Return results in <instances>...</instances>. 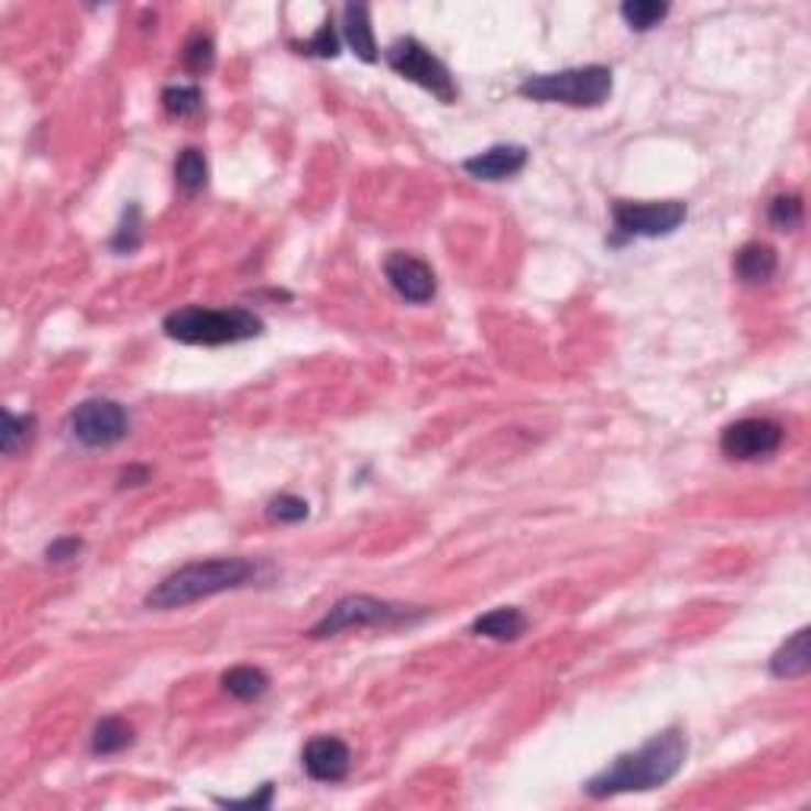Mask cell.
Wrapping results in <instances>:
<instances>
[{"label":"cell","mask_w":811,"mask_h":811,"mask_svg":"<svg viewBox=\"0 0 811 811\" xmlns=\"http://www.w3.org/2000/svg\"><path fill=\"white\" fill-rule=\"evenodd\" d=\"M688 758V738L679 726H669L656 733L650 742H644L637 752H628L615 758L605 770L587 780L590 799H612L622 792H650L659 786L672 783L679 777Z\"/></svg>","instance_id":"obj_1"},{"label":"cell","mask_w":811,"mask_h":811,"mask_svg":"<svg viewBox=\"0 0 811 811\" xmlns=\"http://www.w3.org/2000/svg\"><path fill=\"white\" fill-rule=\"evenodd\" d=\"M270 580V565L251 561V558H210V561H194L184 565L175 574L158 580L146 593V609H184L190 602L210 600L229 590H244L251 583Z\"/></svg>","instance_id":"obj_2"},{"label":"cell","mask_w":811,"mask_h":811,"mask_svg":"<svg viewBox=\"0 0 811 811\" xmlns=\"http://www.w3.org/2000/svg\"><path fill=\"white\" fill-rule=\"evenodd\" d=\"M165 337L184 346H232L263 333V320L248 308H200L187 305L162 320Z\"/></svg>","instance_id":"obj_3"},{"label":"cell","mask_w":811,"mask_h":811,"mask_svg":"<svg viewBox=\"0 0 811 811\" xmlns=\"http://www.w3.org/2000/svg\"><path fill=\"white\" fill-rule=\"evenodd\" d=\"M517 92L533 102H555L571 108H600L612 96V70L602 64L571 67L558 74H536L526 77Z\"/></svg>","instance_id":"obj_4"},{"label":"cell","mask_w":811,"mask_h":811,"mask_svg":"<svg viewBox=\"0 0 811 811\" xmlns=\"http://www.w3.org/2000/svg\"><path fill=\"white\" fill-rule=\"evenodd\" d=\"M421 618H425V609L355 593V596H342L340 602H333L324 612V618L308 631V637L324 640V637H337L342 631L352 628H399V625H413Z\"/></svg>","instance_id":"obj_5"},{"label":"cell","mask_w":811,"mask_h":811,"mask_svg":"<svg viewBox=\"0 0 811 811\" xmlns=\"http://www.w3.org/2000/svg\"><path fill=\"white\" fill-rule=\"evenodd\" d=\"M384 61H387V67H391L393 74H399L403 79L421 86L438 102H445V106L457 102V83L450 77V70L421 45L419 39H409V35L406 39H396L391 48L384 52Z\"/></svg>","instance_id":"obj_6"},{"label":"cell","mask_w":811,"mask_h":811,"mask_svg":"<svg viewBox=\"0 0 811 811\" xmlns=\"http://www.w3.org/2000/svg\"><path fill=\"white\" fill-rule=\"evenodd\" d=\"M131 431V416L114 399H86L67 416V435L89 450L121 445Z\"/></svg>","instance_id":"obj_7"},{"label":"cell","mask_w":811,"mask_h":811,"mask_svg":"<svg viewBox=\"0 0 811 811\" xmlns=\"http://www.w3.org/2000/svg\"><path fill=\"white\" fill-rule=\"evenodd\" d=\"M684 219H688V207L681 200H662V204L615 200L612 204V226H615L612 244H625L631 238L672 235Z\"/></svg>","instance_id":"obj_8"},{"label":"cell","mask_w":811,"mask_h":811,"mask_svg":"<svg viewBox=\"0 0 811 811\" xmlns=\"http://www.w3.org/2000/svg\"><path fill=\"white\" fill-rule=\"evenodd\" d=\"M783 445V428L770 419H738L726 425L720 447L733 460H764Z\"/></svg>","instance_id":"obj_9"},{"label":"cell","mask_w":811,"mask_h":811,"mask_svg":"<svg viewBox=\"0 0 811 811\" xmlns=\"http://www.w3.org/2000/svg\"><path fill=\"white\" fill-rule=\"evenodd\" d=\"M384 276L393 286L399 298H406L409 305H428L438 295V280L435 270L419 257L406 254V251H393L384 261Z\"/></svg>","instance_id":"obj_10"},{"label":"cell","mask_w":811,"mask_h":811,"mask_svg":"<svg viewBox=\"0 0 811 811\" xmlns=\"http://www.w3.org/2000/svg\"><path fill=\"white\" fill-rule=\"evenodd\" d=\"M302 767L315 783H340L349 777L352 752L337 735H315L302 748Z\"/></svg>","instance_id":"obj_11"},{"label":"cell","mask_w":811,"mask_h":811,"mask_svg":"<svg viewBox=\"0 0 811 811\" xmlns=\"http://www.w3.org/2000/svg\"><path fill=\"white\" fill-rule=\"evenodd\" d=\"M529 162V150L517 146V143H501L492 146L485 153H475V156L463 158V172L479 178V182H507L514 175H520Z\"/></svg>","instance_id":"obj_12"},{"label":"cell","mask_w":811,"mask_h":811,"mask_svg":"<svg viewBox=\"0 0 811 811\" xmlns=\"http://www.w3.org/2000/svg\"><path fill=\"white\" fill-rule=\"evenodd\" d=\"M342 39L346 45L355 52L359 61L374 64L377 61V42H374V29H371V10L365 3H346L342 7Z\"/></svg>","instance_id":"obj_13"},{"label":"cell","mask_w":811,"mask_h":811,"mask_svg":"<svg viewBox=\"0 0 811 811\" xmlns=\"http://www.w3.org/2000/svg\"><path fill=\"white\" fill-rule=\"evenodd\" d=\"M811 672V654H809V628H799L789 640L780 644V650L770 656V676L774 679H805Z\"/></svg>","instance_id":"obj_14"},{"label":"cell","mask_w":811,"mask_h":811,"mask_svg":"<svg viewBox=\"0 0 811 811\" xmlns=\"http://www.w3.org/2000/svg\"><path fill=\"white\" fill-rule=\"evenodd\" d=\"M777 251L770 248V244H764V241H748V244H742L738 251H735V261H733V270L735 276L742 280V283H748V286H758V283H767L774 273H777Z\"/></svg>","instance_id":"obj_15"},{"label":"cell","mask_w":811,"mask_h":811,"mask_svg":"<svg viewBox=\"0 0 811 811\" xmlns=\"http://www.w3.org/2000/svg\"><path fill=\"white\" fill-rule=\"evenodd\" d=\"M526 615L514 605H501V609H492L485 615H479L472 622V634L479 637H489V640H517L526 634Z\"/></svg>","instance_id":"obj_16"},{"label":"cell","mask_w":811,"mask_h":811,"mask_svg":"<svg viewBox=\"0 0 811 811\" xmlns=\"http://www.w3.org/2000/svg\"><path fill=\"white\" fill-rule=\"evenodd\" d=\"M222 688L235 698V701H257L270 691V676L257 669V666H235L222 676Z\"/></svg>","instance_id":"obj_17"},{"label":"cell","mask_w":811,"mask_h":811,"mask_svg":"<svg viewBox=\"0 0 811 811\" xmlns=\"http://www.w3.org/2000/svg\"><path fill=\"white\" fill-rule=\"evenodd\" d=\"M133 745V726L128 720H121V716H106L99 726H96V733H92V755H121L124 748H131Z\"/></svg>","instance_id":"obj_18"},{"label":"cell","mask_w":811,"mask_h":811,"mask_svg":"<svg viewBox=\"0 0 811 811\" xmlns=\"http://www.w3.org/2000/svg\"><path fill=\"white\" fill-rule=\"evenodd\" d=\"M207 178H210V168H207V158L200 150H184L175 158V184L182 187L184 194H200L207 187Z\"/></svg>","instance_id":"obj_19"},{"label":"cell","mask_w":811,"mask_h":811,"mask_svg":"<svg viewBox=\"0 0 811 811\" xmlns=\"http://www.w3.org/2000/svg\"><path fill=\"white\" fill-rule=\"evenodd\" d=\"M162 108L172 118H197L204 111V92L197 83H178V86H165L162 92Z\"/></svg>","instance_id":"obj_20"},{"label":"cell","mask_w":811,"mask_h":811,"mask_svg":"<svg viewBox=\"0 0 811 811\" xmlns=\"http://www.w3.org/2000/svg\"><path fill=\"white\" fill-rule=\"evenodd\" d=\"M666 17H669V3H659V0H628V3H622V20L634 32H650Z\"/></svg>","instance_id":"obj_21"},{"label":"cell","mask_w":811,"mask_h":811,"mask_svg":"<svg viewBox=\"0 0 811 811\" xmlns=\"http://www.w3.org/2000/svg\"><path fill=\"white\" fill-rule=\"evenodd\" d=\"M140 244H143V216H140V207L131 204L128 210L121 212V222H118L114 235L108 241V248L114 254H133Z\"/></svg>","instance_id":"obj_22"},{"label":"cell","mask_w":811,"mask_h":811,"mask_svg":"<svg viewBox=\"0 0 811 811\" xmlns=\"http://www.w3.org/2000/svg\"><path fill=\"white\" fill-rule=\"evenodd\" d=\"M767 219H770V226H774V229H780V232H792V229H799V226H802V219H805L802 197H796V194L774 197V200H770V207H767Z\"/></svg>","instance_id":"obj_23"},{"label":"cell","mask_w":811,"mask_h":811,"mask_svg":"<svg viewBox=\"0 0 811 811\" xmlns=\"http://www.w3.org/2000/svg\"><path fill=\"white\" fill-rule=\"evenodd\" d=\"M32 431H35V419H32V416H17L13 409H7V413H3V431H0V447H3V453L13 457L20 447L29 445Z\"/></svg>","instance_id":"obj_24"},{"label":"cell","mask_w":811,"mask_h":811,"mask_svg":"<svg viewBox=\"0 0 811 811\" xmlns=\"http://www.w3.org/2000/svg\"><path fill=\"white\" fill-rule=\"evenodd\" d=\"M184 67L190 70V74H207L212 70V64H216V45H212L210 35H204V32H194L190 39H187V45H184Z\"/></svg>","instance_id":"obj_25"},{"label":"cell","mask_w":811,"mask_h":811,"mask_svg":"<svg viewBox=\"0 0 811 811\" xmlns=\"http://www.w3.org/2000/svg\"><path fill=\"white\" fill-rule=\"evenodd\" d=\"M308 501L298 495H276L270 504H266V517L273 524H302L308 520Z\"/></svg>","instance_id":"obj_26"},{"label":"cell","mask_w":811,"mask_h":811,"mask_svg":"<svg viewBox=\"0 0 811 811\" xmlns=\"http://www.w3.org/2000/svg\"><path fill=\"white\" fill-rule=\"evenodd\" d=\"M292 48H298V54H308V57H337L340 54V35H337L333 20H327L324 26L317 29L315 39H308L302 45H292Z\"/></svg>","instance_id":"obj_27"},{"label":"cell","mask_w":811,"mask_h":811,"mask_svg":"<svg viewBox=\"0 0 811 811\" xmlns=\"http://www.w3.org/2000/svg\"><path fill=\"white\" fill-rule=\"evenodd\" d=\"M216 805H222V809H270L273 805V783H263L261 792H251V796H244V799H222V796H216L212 799Z\"/></svg>","instance_id":"obj_28"},{"label":"cell","mask_w":811,"mask_h":811,"mask_svg":"<svg viewBox=\"0 0 811 811\" xmlns=\"http://www.w3.org/2000/svg\"><path fill=\"white\" fill-rule=\"evenodd\" d=\"M79 551H83V539L77 536H64V539H54L52 546L45 549V558L52 565H64V561H74Z\"/></svg>","instance_id":"obj_29"},{"label":"cell","mask_w":811,"mask_h":811,"mask_svg":"<svg viewBox=\"0 0 811 811\" xmlns=\"http://www.w3.org/2000/svg\"><path fill=\"white\" fill-rule=\"evenodd\" d=\"M143 482H150V470L146 467H131L128 472H121V489L124 485H143Z\"/></svg>","instance_id":"obj_30"}]
</instances>
